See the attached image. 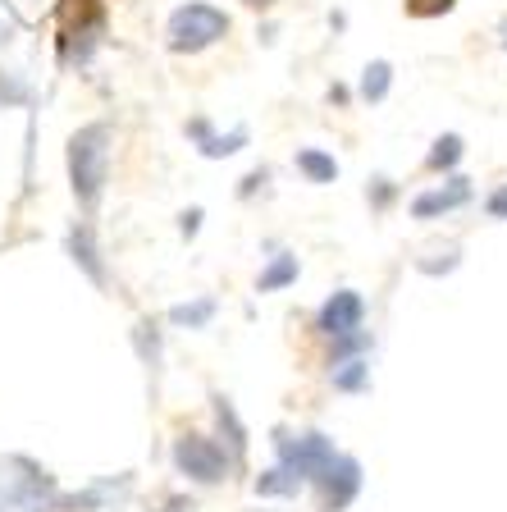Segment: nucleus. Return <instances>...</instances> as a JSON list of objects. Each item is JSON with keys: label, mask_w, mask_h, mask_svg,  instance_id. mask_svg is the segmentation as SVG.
I'll return each instance as SVG.
<instances>
[{"label": "nucleus", "mask_w": 507, "mask_h": 512, "mask_svg": "<svg viewBox=\"0 0 507 512\" xmlns=\"http://www.w3.org/2000/svg\"><path fill=\"white\" fill-rule=\"evenodd\" d=\"M224 32H229V19H224L220 10H211V5H188V10H179L174 23H169V46H174V51H201V46L224 37Z\"/></svg>", "instance_id": "f257e3e1"}, {"label": "nucleus", "mask_w": 507, "mask_h": 512, "mask_svg": "<svg viewBox=\"0 0 507 512\" xmlns=\"http://www.w3.org/2000/svg\"><path fill=\"white\" fill-rule=\"evenodd\" d=\"M357 325H361L357 293H334V302H325V311H320V330H329V334H352Z\"/></svg>", "instance_id": "f03ea898"}, {"label": "nucleus", "mask_w": 507, "mask_h": 512, "mask_svg": "<svg viewBox=\"0 0 507 512\" xmlns=\"http://www.w3.org/2000/svg\"><path fill=\"white\" fill-rule=\"evenodd\" d=\"M179 462L192 471V476H201V480H220V471H224V458L215 453L206 439H183L179 444Z\"/></svg>", "instance_id": "7ed1b4c3"}, {"label": "nucleus", "mask_w": 507, "mask_h": 512, "mask_svg": "<svg viewBox=\"0 0 507 512\" xmlns=\"http://www.w3.org/2000/svg\"><path fill=\"white\" fill-rule=\"evenodd\" d=\"M462 202H471V183L466 179H453L448 188H439V192H425V197H416V220H430V215H439V211H453V206H462Z\"/></svg>", "instance_id": "20e7f679"}, {"label": "nucleus", "mask_w": 507, "mask_h": 512, "mask_svg": "<svg viewBox=\"0 0 507 512\" xmlns=\"http://www.w3.org/2000/svg\"><path fill=\"white\" fill-rule=\"evenodd\" d=\"M297 170L302 174H311L316 183H329L338 174V165L329 156H320V151H297Z\"/></svg>", "instance_id": "39448f33"}, {"label": "nucleus", "mask_w": 507, "mask_h": 512, "mask_svg": "<svg viewBox=\"0 0 507 512\" xmlns=\"http://www.w3.org/2000/svg\"><path fill=\"white\" fill-rule=\"evenodd\" d=\"M457 160H462V138H457V133H448V138L434 142L430 170H448V165H457Z\"/></svg>", "instance_id": "423d86ee"}, {"label": "nucleus", "mask_w": 507, "mask_h": 512, "mask_svg": "<svg viewBox=\"0 0 507 512\" xmlns=\"http://www.w3.org/2000/svg\"><path fill=\"white\" fill-rule=\"evenodd\" d=\"M384 92H389V64H370L366 78H361V96H366V101H380Z\"/></svg>", "instance_id": "0eeeda50"}, {"label": "nucleus", "mask_w": 507, "mask_h": 512, "mask_svg": "<svg viewBox=\"0 0 507 512\" xmlns=\"http://www.w3.org/2000/svg\"><path fill=\"white\" fill-rule=\"evenodd\" d=\"M293 275H297V256H279L275 266H270V270H265V275H261V288H265V293H270V288L288 284V279H293Z\"/></svg>", "instance_id": "6e6552de"}, {"label": "nucleus", "mask_w": 507, "mask_h": 512, "mask_svg": "<svg viewBox=\"0 0 507 512\" xmlns=\"http://www.w3.org/2000/svg\"><path fill=\"white\" fill-rule=\"evenodd\" d=\"M366 371H370L366 362H348V371H338L334 384L338 389H361V384H366Z\"/></svg>", "instance_id": "1a4fd4ad"}, {"label": "nucleus", "mask_w": 507, "mask_h": 512, "mask_svg": "<svg viewBox=\"0 0 507 512\" xmlns=\"http://www.w3.org/2000/svg\"><path fill=\"white\" fill-rule=\"evenodd\" d=\"M439 10H453V0H412V14H439Z\"/></svg>", "instance_id": "9d476101"}, {"label": "nucleus", "mask_w": 507, "mask_h": 512, "mask_svg": "<svg viewBox=\"0 0 507 512\" xmlns=\"http://www.w3.org/2000/svg\"><path fill=\"white\" fill-rule=\"evenodd\" d=\"M489 215H498V220H507V183L494 192V197H489Z\"/></svg>", "instance_id": "9b49d317"}, {"label": "nucleus", "mask_w": 507, "mask_h": 512, "mask_svg": "<svg viewBox=\"0 0 507 512\" xmlns=\"http://www.w3.org/2000/svg\"><path fill=\"white\" fill-rule=\"evenodd\" d=\"M247 5H270V0H247Z\"/></svg>", "instance_id": "f8f14e48"}]
</instances>
